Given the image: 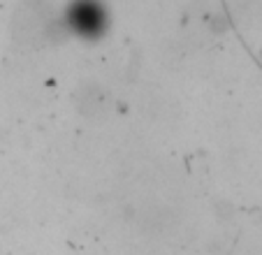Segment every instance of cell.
<instances>
[{
	"label": "cell",
	"mask_w": 262,
	"mask_h": 255,
	"mask_svg": "<svg viewBox=\"0 0 262 255\" xmlns=\"http://www.w3.org/2000/svg\"><path fill=\"white\" fill-rule=\"evenodd\" d=\"M63 26L72 37L98 42L109 30V10L102 0H70Z\"/></svg>",
	"instance_id": "1"
}]
</instances>
